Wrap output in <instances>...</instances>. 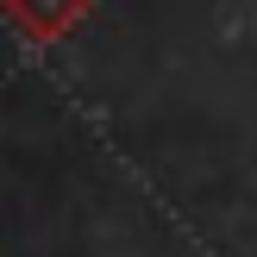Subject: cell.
<instances>
[{"mask_svg":"<svg viewBox=\"0 0 257 257\" xmlns=\"http://www.w3.org/2000/svg\"><path fill=\"white\" fill-rule=\"evenodd\" d=\"M82 7H88V0H7V13L19 19L25 38H57V32H69V25L82 19Z\"/></svg>","mask_w":257,"mask_h":257,"instance_id":"cell-1","label":"cell"}]
</instances>
